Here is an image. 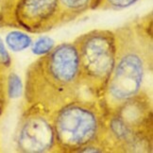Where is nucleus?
<instances>
[{
    "label": "nucleus",
    "mask_w": 153,
    "mask_h": 153,
    "mask_svg": "<svg viewBox=\"0 0 153 153\" xmlns=\"http://www.w3.org/2000/svg\"><path fill=\"white\" fill-rule=\"evenodd\" d=\"M151 15L132 20L114 30V63L100 99L107 114L144 91V81L153 64Z\"/></svg>",
    "instance_id": "f257e3e1"
},
{
    "label": "nucleus",
    "mask_w": 153,
    "mask_h": 153,
    "mask_svg": "<svg viewBox=\"0 0 153 153\" xmlns=\"http://www.w3.org/2000/svg\"><path fill=\"white\" fill-rule=\"evenodd\" d=\"M78 54L73 43H63L34 61L27 69L25 108L37 106L53 115L81 98Z\"/></svg>",
    "instance_id": "f03ea898"
},
{
    "label": "nucleus",
    "mask_w": 153,
    "mask_h": 153,
    "mask_svg": "<svg viewBox=\"0 0 153 153\" xmlns=\"http://www.w3.org/2000/svg\"><path fill=\"white\" fill-rule=\"evenodd\" d=\"M105 152H152V104L145 91L107 114Z\"/></svg>",
    "instance_id": "7ed1b4c3"
},
{
    "label": "nucleus",
    "mask_w": 153,
    "mask_h": 153,
    "mask_svg": "<svg viewBox=\"0 0 153 153\" xmlns=\"http://www.w3.org/2000/svg\"><path fill=\"white\" fill-rule=\"evenodd\" d=\"M107 111L100 99L79 98L52 115L58 152H79L102 140Z\"/></svg>",
    "instance_id": "20e7f679"
},
{
    "label": "nucleus",
    "mask_w": 153,
    "mask_h": 153,
    "mask_svg": "<svg viewBox=\"0 0 153 153\" xmlns=\"http://www.w3.org/2000/svg\"><path fill=\"white\" fill-rule=\"evenodd\" d=\"M73 44L78 54L82 90L91 98L101 99L114 63V30L94 29L79 35Z\"/></svg>",
    "instance_id": "39448f33"
},
{
    "label": "nucleus",
    "mask_w": 153,
    "mask_h": 153,
    "mask_svg": "<svg viewBox=\"0 0 153 153\" xmlns=\"http://www.w3.org/2000/svg\"><path fill=\"white\" fill-rule=\"evenodd\" d=\"M16 149L24 153L58 152L52 115L37 106L24 109L17 126Z\"/></svg>",
    "instance_id": "423d86ee"
},
{
    "label": "nucleus",
    "mask_w": 153,
    "mask_h": 153,
    "mask_svg": "<svg viewBox=\"0 0 153 153\" xmlns=\"http://www.w3.org/2000/svg\"><path fill=\"white\" fill-rule=\"evenodd\" d=\"M59 26V0H18L13 8L11 27L30 33H44Z\"/></svg>",
    "instance_id": "0eeeda50"
},
{
    "label": "nucleus",
    "mask_w": 153,
    "mask_h": 153,
    "mask_svg": "<svg viewBox=\"0 0 153 153\" xmlns=\"http://www.w3.org/2000/svg\"><path fill=\"white\" fill-rule=\"evenodd\" d=\"M98 0H59L61 26L76 19L86 11L95 10Z\"/></svg>",
    "instance_id": "6e6552de"
},
{
    "label": "nucleus",
    "mask_w": 153,
    "mask_h": 153,
    "mask_svg": "<svg viewBox=\"0 0 153 153\" xmlns=\"http://www.w3.org/2000/svg\"><path fill=\"white\" fill-rule=\"evenodd\" d=\"M6 43L13 51H21L27 48L31 44V39L21 31H11L6 37Z\"/></svg>",
    "instance_id": "1a4fd4ad"
},
{
    "label": "nucleus",
    "mask_w": 153,
    "mask_h": 153,
    "mask_svg": "<svg viewBox=\"0 0 153 153\" xmlns=\"http://www.w3.org/2000/svg\"><path fill=\"white\" fill-rule=\"evenodd\" d=\"M138 1H140V0H98L95 10H119L131 7L132 5L137 3Z\"/></svg>",
    "instance_id": "9d476101"
},
{
    "label": "nucleus",
    "mask_w": 153,
    "mask_h": 153,
    "mask_svg": "<svg viewBox=\"0 0 153 153\" xmlns=\"http://www.w3.org/2000/svg\"><path fill=\"white\" fill-rule=\"evenodd\" d=\"M22 92V83L19 76L11 72L7 76V95L10 98L20 97Z\"/></svg>",
    "instance_id": "9b49d317"
},
{
    "label": "nucleus",
    "mask_w": 153,
    "mask_h": 153,
    "mask_svg": "<svg viewBox=\"0 0 153 153\" xmlns=\"http://www.w3.org/2000/svg\"><path fill=\"white\" fill-rule=\"evenodd\" d=\"M6 70L0 66V113L3 114L8 103L7 95V75Z\"/></svg>",
    "instance_id": "f8f14e48"
},
{
    "label": "nucleus",
    "mask_w": 153,
    "mask_h": 153,
    "mask_svg": "<svg viewBox=\"0 0 153 153\" xmlns=\"http://www.w3.org/2000/svg\"><path fill=\"white\" fill-rule=\"evenodd\" d=\"M53 48V41L48 37L39 39L33 46V52L37 55H43Z\"/></svg>",
    "instance_id": "ddd939ff"
},
{
    "label": "nucleus",
    "mask_w": 153,
    "mask_h": 153,
    "mask_svg": "<svg viewBox=\"0 0 153 153\" xmlns=\"http://www.w3.org/2000/svg\"><path fill=\"white\" fill-rule=\"evenodd\" d=\"M18 0H6L5 3V10H4V16L1 26L11 27V18H13V10L15 4Z\"/></svg>",
    "instance_id": "4468645a"
},
{
    "label": "nucleus",
    "mask_w": 153,
    "mask_h": 153,
    "mask_svg": "<svg viewBox=\"0 0 153 153\" xmlns=\"http://www.w3.org/2000/svg\"><path fill=\"white\" fill-rule=\"evenodd\" d=\"M10 65H11L10 56L7 49H6L1 38H0V66L7 71L9 68H10Z\"/></svg>",
    "instance_id": "2eb2a0df"
},
{
    "label": "nucleus",
    "mask_w": 153,
    "mask_h": 153,
    "mask_svg": "<svg viewBox=\"0 0 153 153\" xmlns=\"http://www.w3.org/2000/svg\"><path fill=\"white\" fill-rule=\"evenodd\" d=\"M5 3H6V0H0V26L2 25V21H3Z\"/></svg>",
    "instance_id": "dca6fc26"
},
{
    "label": "nucleus",
    "mask_w": 153,
    "mask_h": 153,
    "mask_svg": "<svg viewBox=\"0 0 153 153\" xmlns=\"http://www.w3.org/2000/svg\"><path fill=\"white\" fill-rule=\"evenodd\" d=\"M1 115H2V114H1V113H0V116H1Z\"/></svg>",
    "instance_id": "f3484780"
}]
</instances>
